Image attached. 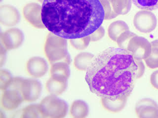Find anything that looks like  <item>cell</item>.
I'll return each mask as SVG.
<instances>
[{"label": "cell", "instance_id": "obj_22", "mask_svg": "<svg viewBox=\"0 0 158 118\" xmlns=\"http://www.w3.org/2000/svg\"><path fill=\"white\" fill-rule=\"evenodd\" d=\"M21 118H43L40 104L30 105L22 110Z\"/></svg>", "mask_w": 158, "mask_h": 118}, {"label": "cell", "instance_id": "obj_14", "mask_svg": "<svg viewBox=\"0 0 158 118\" xmlns=\"http://www.w3.org/2000/svg\"><path fill=\"white\" fill-rule=\"evenodd\" d=\"M50 77L60 81H67L70 75L69 64L63 62H58L51 65Z\"/></svg>", "mask_w": 158, "mask_h": 118}, {"label": "cell", "instance_id": "obj_8", "mask_svg": "<svg viewBox=\"0 0 158 118\" xmlns=\"http://www.w3.org/2000/svg\"><path fill=\"white\" fill-rule=\"evenodd\" d=\"M23 40V34L16 28L10 29L1 34V44L7 51L19 48Z\"/></svg>", "mask_w": 158, "mask_h": 118}, {"label": "cell", "instance_id": "obj_20", "mask_svg": "<svg viewBox=\"0 0 158 118\" xmlns=\"http://www.w3.org/2000/svg\"><path fill=\"white\" fill-rule=\"evenodd\" d=\"M89 111L88 105L85 101L77 100L72 104L70 113L73 118H84L88 116Z\"/></svg>", "mask_w": 158, "mask_h": 118}, {"label": "cell", "instance_id": "obj_9", "mask_svg": "<svg viewBox=\"0 0 158 118\" xmlns=\"http://www.w3.org/2000/svg\"><path fill=\"white\" fill-rule=\"evenodd\" d=\"M42 91V86L35 79H23L21 87V92L23 101L34 102L38 100Z\"/></svg>", "mask_w": 158, "mask_h": 118}, {"label": "cell", "instance_id": "obj_4", "mask_svg": "<svg viewBox=\"0 0 158 118\" xmlns=\"http://www.w3.org/2000/svg\"><path fill=\"white\" fill-rule=\"evenodd\" d=\"M40 106L43 118H64L68 111L66 103L56 96L52 95L44 97L40 104Z\"/></svg>", "mask_w": 158, "mask_h": 118}, {"label": "cell", "instance_id": "obj_11", "mask_svg": "<svg viewBox=\"0 0 158 118\" xmlns=\"http://www.w3.org/2000/svg\"><path fill=\"white\" fill-rule=\"evenodd\" d=\"M23 101L21 91L19 90L7 88L4 90L1 99L2 107L6 110H12L19 106Z\"/></svg>", "mask_w": 158, "mask_h": 118}, {"label": "cell", "instance_id": "obj_13", "mask_svg": "<svg viewBox=\"0 0 158 118\" xmlns=\"http://www.w3.org/2000/svg\"><path fill=\"white\" fill-rule=\"evenodd\" d=\"M20 15L18 10L11 5L0 6V22L4 26L11 27L19 22Z\"/></svg>", "mask_w": 158, "mask_h": 118}, {"label": "cell", "instance_id": "obj_12", "mask_svg": "<svg viewBox=\"0 0 158 118\" xmlns=\"http://www.w3.org/2000/svg\"><path fill=\"white\" fill-rule=\"evenodd\" d=\"M26 71L32 77L39 78L44 76L48 70L47 61L40 57H33L26 63Z\"/></svg>", "mask_w": 158, "mask_h": 118}, {"label": "cell", "instance_id": "obj_16", "mask_svg": "<svg viewBox=\"0 0 158 118\" xmlns=\"http://www.w3.org/2000/svg\"><path fill=\"white\" fill-rule=\"evenodd\" d=\"M130 28L127 24L122 20L112 22L109 26L108 34L112 41L117 42L118 38L123 33L129 31Z\"/></svg>", "mask_w": 158, "mask_h": 118}, {"label": "cell", "instance_id": "obj_26", "mask_svg": "<svg viewBox=\"0 0 158 118\" xmlns=\"http://www.w3.org/2000/svg\"><path fill=\"white\" fill-rule=\"evenodd\" d=\"M12 78L11 74L6 70H1L0 71V89L4 91L6 89Z\"/></svg>", "mask_w": 158, "mask_h": 118}, {"label": "cell", "instance_id": "obj_19", "mask_svg": "<svg viewBox=\"0 0 158 118\" xmlns=\"http://www.w3.org/2000/svg\"><path fill=\"white\" fill-rule=\"evenodd\" d=\"M94 58V56L92 53L86 52L81 53L74 58V66L79 71H86Z\"/></svg>", "mask_w": 158, "mask_h": 118}, {"label": "cell", "instance_id": "obj_2", "mask_svg": "<svg viewBox=\"0 0 158 118\" xmlns=\"http://www.w3.org/2000/svg\"><path fill=\"white\" fill-rule=\"evenodd\" d=\"M42 7L45 28L65 39L89 36L105 19L100 0H44Z\"/></svg>", "mask_w": 158, "mask_h": 118}, {"label": "cell", "instance_id": "obj_10", "mask_svg": "<svg viewBox=\"0 0 158 118\" xmlns=\"http://www.w3.org/2000/svg\"><path fill=\"white\" fill-rule=\"evenodd\" d=\"M135 111L138 118H158V104L152 99L145 98L139 100Z\"/></svg>", "mask_w": 158, "mask_h": 118}, {"label": "cell", "instance_id": "obj_6", "mask_svg": "<svg viewBox=\"0 0 158 118\" xmlns=\"http://www.w3.org/2000/svg\"><path fill=\"white\" fill-rule=\"evenodd\" d=\"M126 49L131 52L136 59L145 60L150 54L151 44L148 40L135 34L130 40Z\"/></svg>", "mask_w": 158, "mask_h": 118}, {"label": "cell", "instance_id": "obj_17", "mask_svg": "<svg viewBox=\"0 0 158 118\" xmlns=\"http://www.w3.org/2000/svg\"><path fill=\"white\" fill-rule=\"evenodd\" d=\"M46 89L49 94L58 96L63 94L67 86V81H60L50 78L46 83Z\"/></svg>", "mask_w": 158, "mask_h": 118}, {"label": "cell", "instance_id": "obj_29", "mask_svg": "<svg viewBox=\"0 0 158 118\" xmlns=\"http://www.w3.org/2000/svg\"><path fill=\"white\" fill-rule=\"evenodd\" d=\"M37 1H38L39 2H42V3H43V2L44 0H37Z\"/></svg>", "mask_w": 158, "mask_h": 118}, {"label": "cell", "instance_id": "obj_21", "mask_svg": "<svg viewBox=\"0 0 158 118\" xmlns=\"http://www.w3.org/2000/svg\"><path fill=\"white\" fill-rule=\"evenodd\" d=\"M151 52L150 56L145 59L146 64L150 69L158 68V39L151 43Z\"/></svg>", "mask_w": 158, "mask_h": 118}, {"label": "cell", "instance_id": "obj_23", "mask_svg": "<svg viewBox=\"0 0 158 118\" xmlns=\"http://www.w3.org/2000/svg\"><path fill=\"white\" fill-rule=\"evenodd\" d=\"M138 9L146 11H155L158 9V0H131Z\"/></svg>", "mask_w": 158, "mask_h": 118}, {"label": "cell", "instance_id": "obj_28", "mask_svg": "<svg viewBox=\"0 0 158 118\" xmlns=\"http://www.w3.org/2000/svg\"><path fill=\"white\" fill-rule=\"evenodd\" d=\"M150 82L153 87L158 90V70L155 71L151 75Z\"/></svg>", "mask_w": 158, "mask_h": 118}, {"label": "cell", "instance_id": "obj_27", "mask_svg": "<svg viewBox=\"0 0 158 118\" xmlns=\"http://www.w3.org/2000/svg\"><path fill=\"white\" fill-rule=\"evenodd\" d=\"M105 35V30L102 26L99 27L96 31L89 35L90 42H96L100 40Z\"/></svg>", "mask_w": 158, "mask_h": 118}, {"label": "cell", "instance_id": "obj_15", "mask_svg": "<svg viewBox=\"0 0 158 118\" xmlns=\"http://www.w3.org/2000/svg\"><path fill=\"white\" fill-rule=\"evenodd\" d=\"M128 98L113 100L105 98H101V105L106 111L112 113H117L122 111L126 106Z\"/></svg>", "mask_w": 158, "mask_h": 118}, {"label": "cell", "instance_id": "obj_5", "mask_svg": "<svg viewBox=\"0 0 158 118\" xmlns=\"http://www.w3.org/2000/svg\"><path fill=\"white\" fill-rule=\"evenodd\" d=\"M133 24L136 29L142 33H149L157 27V17L149 11H138L133 18Z\"/></svg>", "mask_w": 158, "mask_h": 118}, {"label": "cell", "instance_id": "obj_3", "mask_svg": "<svg viewBox=\"0 0 158 118\" xmlns=\"http://www.w3.org/2000/svg\"><path fill=\"white\" fill-rule=\"evenodd\" d=\"M44 54L49 63L63 62L70 64V56L67 49V39L56 36L49 32L46 39L44 46Z\"/></svg>", "mask_w": 158, "mask_h": 118}, {"label": "cell", "instance_id": "obj_24", "mask_svg": "<svg viewBox=\"0 0 158 118\" xmlns=\"http://www.w3.org/2000/svg\"><path fill=\"white\" fill-rule=\"evenodd\" d=\"M89 36L83 37L81 38L74 39L70 40V43L74 48L82 51L88 47L90 43Z\"/></svg>", "mask_w": 158, "mask_h": 118}, {"label": "cell", "instance_id": "obj_25", "mask_svg": "<svg viewBox=\"0 0 158 118\" xmlns=\"http://www.w3.org/2000/svg\"><path fill=\"white\" fill-rule=\"evenodd\" d=\"M135 34L129 31H126L123 32L119 36L117 40V43L120 48L126 49L127 46L128 42L133 36H135Z\"/></svg>", "mask_w": 158, "mask_h": 118}, {"label": "cell", "instance_id": "obj_1", "mask_svg": "<svg viewBox=\"0 0 158 118\" xmlns=\"http://www.w3.org/2000/svg\"><path fill=\"white\" fill-rule=\"evenodd\" d=\"M138 60L127 49L107 48L94 57L86 70L89 89L101 98H128L138 79Z\"/></svg>", "mask_w": 158, "mask_h": 118}, {"label": "cell", "instance_id": "obj_18", "mask_svg": "<svg viewBox=\"0 0 158 118\" xmlns=\"http://www.w3.org/2000/svg\"><path fill=\"white\" fill-rule=\"evenodd\" d=\"M115 17L127 14L131 7V0H109Z\"/></svg>", "mask_w": 158, "mask_h": 118}, {"label": "cell", "instance_id": "obj_7", "mask_svg": "<svg viewBox=\"0 0 158 118\" xmlns=\"http://www.w3.org/2000/svg\"><path fill=\"white\" fill-rule=\"evenodd\" d=\"M42 6L35 2L26 4L23 9L24 18L35 28H45L42 19Z\"/></svg>", "mask_w": 158, "mask_h": 118}]
</instances>
